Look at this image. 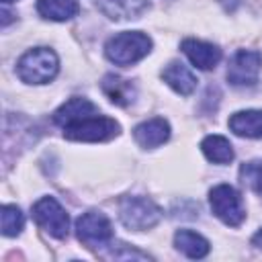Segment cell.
<instances>
[{
  "label": "cell",
  "mask_w": 262,
  "mask_h": 262,
  "mask_svg": "<svg viewBox=\"0 0 262 262\" xmlns=\"http://www.w3.org/2000/svg\"><path fill=\"white\" fill-rule=\"evenodd\" d=\"M59 72V59L49 47H33L16 61V76L25 84H47Z\"/></svg>",
  "instance_id": "6da1fadb"
},
{
  "label": "cell",
  "mask_w": 262,
  "mask_h": 262,
  "mask_svg": "<svg viewBox=\"0 0 262 262\" xmlns=\"http://www.w3.org/2000/svg\"><path fill=\"white\" fill-rule=\"evenodd\" d=\"M151 39L141 31H123L104 43V55L117 66H131L151 51Z\"/></svg>",
  "instance_id": "7a4b0ae2"
},
{
  "label": "cell",
  "mask_w": 262,
  "mask_h": 262,
  "mask_svg": "<svg viewBox=\"0 0 262 262\" xmlns=\"http://www.w3.org/2000/svg\"><path fill=\"white\" fill-rule=\"evenodd\" d=\"M63 129V137L70 141H84V143H98V141H108L119 135L121 127L115 119L104 117L100 113L88 115L80 121H74Z\"/></svg>",
  "instance_id": "3957f363"
},
{
  "label": "cell",
  "mask_w": 262,
  "mask_h": 262,
  "mask_svg": "<svg viewBox=\"0 0 262 262\" xmlns=\"http://www.w3.org/2000/svg\"><path fill=\"white\" fill-rule=\"evenodd\" d=\"M119 219L127 229H151L162 219V209L147 196H125L119 203Z\"/></svg>",
  "instance_id": "277c9868"
},
{
  "label": "cell",
  "mask_w": 262,
  "mask_h": 262,
  "mask_svg": "<svg viewBox=\"0 0 262 262\" xmlns=\"http://www.w3.org/2000/svg\"><path fill=\"white\" fill-rule=\"evenodd\" d=\"M209 205L217 219L229 227H239L246 219V209L239 192L229 184H217L209 190Z\"/></svg>",
  "instance_id": "5b68a950"
},
{
  "label": "cell",
  "mask_w": 262,
  "mask_h": 262,
  "mask_svg": "<svg viewBox=\"0 0 262 262\" xmlns=\"http://www.w3.org/2000/svg\"><path fill=\"white\" fill-rule=\"evenodd\" d=\"M33 219L35 223L47 231L51 237L55 239H63L68 237L70 231V217L66 213V209L53 199V196H41L35 205H33Z\"/></svg>",
  "instance_id": "8992f818"
},
{
  "label": "cell",
  "mask_w": 262,
  "mask_h": 262,
  "mask_svg": "<svg viewBox=\"0 0 262 262\" xmlns=\"http://www.w3.org/2000/svg\"><path fill=\"white\" fill-rule=\"evenodd\" d=\"M76 235L88 248H104L113 239V225L100 211H88L76 219Z\"/></svg>",
  "instance_id": "52a82bcc"
},
{
  "label": "cell",
  "mask_w": 262,
  "mask_h": 262,
  "mask_svg": "<svg viewBox=\"0 0 262 262\" xmlns=\"http://www.w3.org/2000/svg\"><path fill=\"white\" fill-rule=\"evenodd\" d=\"M262 70V53L239 49L227 66V82L231 86H254Z\"/></svg>",
  "instance_id": "ba28073f"
},
{
  "label": "cell",
  "mask_w": 262,
  "mask_h": 262,
  "mask_svg": "<svg viewBox=\"0 0 262 262\" xmlns=\"http://www.w3.org/2000/svg\"><path fill=\"white\" fill-rule=\"evenodd\" d=\"M180 47L188 61L199 70H213L221 61V49L213 43L201 39H184Z\"/></svg>",
  "instance_id": "9c48e42d"
},
{
  "label": "cell",
  "mask_w": 262,
  "mask_h": 262,
  "mask_svg": "<svg viewBox=\"0 0 262 262\" xmlns=\"http://www.w3.org/2000/svg\"><path fill=\"white\" fill-rule=\"evenodd\" d=\"M133 137H135L137 145H141L143 149L160 147L170 139V123L162 117L147 119L133 129Z\"/></svg>",
  "instance_id": "30bf717a"
},
{
  "label": "cell",
  "mask_w": 262,
  "mask_h": 262,
  "mask_svg": "<svg viewBox=\"0 0 262 262\" xmlns=\"http://www.w3.org/2000/svg\"><path fill=\"white\" fill-rule=\"evenodd\" d=\"M98 113V106L88 100V98H82V96H74L70 100H66L55 113H53V123L59 125V127H66L74 121H80L88 115H94Z\"/></svg>",
  "instance_id": "8fae6325"
},
{
  "label": "cell",
  "mask_w": 262,
  "mask_h": 262,
  "mask_svg": "<svg viewBox=\"0 0 262 262\" xmlns=\"http://www.w3.org/2000/svg\"><path fill=\"white\" fill-rule=\"evenodd\" d=\"M227 125L239 137L258 139V137H262V111L260 108L237 111V113H233L229 117Z\"/></svg>",
  "instance_id": "7c38bea8"
},
{
  "label": "cell",
  "mask_w": 262,
  "mask_h": 262,
  "mask_svg": "<svg viewBox=\"0 0 262 262\" xmlns=\"http://www.w3.org/2000/svg\"><path fill=\"white\" fill-rule=\"evenodd\" d=\"M162 80L178 94L182 96H188L194 92L196 88V78L194 74L180 61H170L164 70H162Z\"/></svg>",
  "instance_id": "4fadbf2b"
},
{
  "label": "cell",
  "mask_w": 262,
  "mask_h": 262,
  "mask_svg": "<svg viewBox=\"0 0 262 262\" xmlns=\"http://www.w3.org/2000/svg\"><path fill=\"white\" fill-rule=\"evenodd\" d=\"M100 88L106 94V98L117 106H129L137 94L131 80H125V78L115 76V74H106L100 82Z\"/></svg>",
  "instance_id": "5bb4252c"
},
{
  "label": "cell",
  "mask_w": 262,
  "mask_h": 262,
  "mask_svg": "<svg viewBox=\"0 0 262 262\" xmlns=\"http://www.w3.org/2000/svg\"><path fill=\"white\" fill-rule=\"evenodd\" d=\"M174 246L180 254H184L186 258H192V260L205 258L211 250V244L201 233L190 231V229H178L174 233Z\"/></svg>",
  "instance_id": "9a60e30c"
},
{
  "label": "cell",
  "mask_w": 262,
  "mask_h": 262,
  "mask_svg": "<svg viewBox=\"0 0 262 262\" xmlns=\"http://www.w3.org/2000/svg\"><path fill=\"white\" fill-rule=\"evenodd\" d=\"M37 12L55 23H66L80 12L78 0H37Z\"/></svg>",
  "instance_id": "2e32d148"
},
{
  "label": "cell",
  "mask_w": 262,
  "mask_h": 262,
  "mask_svg": "<svg viewBox=\"0 0 262 262\" xmlns=\"http://www.w3.org/2000/svg\"><path fill=\"white\" fill-rule=\"evenodd\" d=\"M149 0H98L100 10L108 18H135L139 12L147 8Z\"/></svg>",
  "instance_id": "e0dca14e"
},
{
  "label": "cell",
  "mask_w": 262,
  "mask_h": 262,
  "mask_svg": "<svg viewBox=\"0 0 262 262\" xmlns=\"http://www.w3.org/2000/svg\"><path fill=\"white\" fill-rule=\"evenodd\" d=\"M201 149L213 164H229L233 160V147L223 135H207L201 141Z\"/></svg>",
  "instance_id": "ac0fdd59"
},
{
  "label": "cell",
  "mask_w": 262,
  "mask_h": 262,
  "mask_svg": "<svg viewBox=\"0 0 262 262\" xmlns=\"http://www.w3.org/2000/svg\"><path fill=\"white\" fill-rule=\"evenodd\" d=\"M25 227V215L16 205H4L2 207V235L14 237Z\"/></svg>",
  "instance_id": "d6986e66"
},
{
  "label": "cell",
  "mask_w": 262,
  "mask_h": 262,
  "mask_svg": "<svg viewBox=\"0 0 262 262\" xmlns=\"http://www.w3.org/2000/svg\"><path fill=\"white\" fill-rule=\"evenodd\" d=\"M239 178L244 184H248L254 192L262 194V162L254 160L239 168Z\"/></svg>",
  "instance_id": "ffe728a7"
},
{
  "label": "cell",
  "mask_w": 262,
  "mask_h": 262,
  "mask_svg": "<svg viewBox=\"0 0 262 262\" xmlns=\"http://www.w3.org/2000/svg\"><path fill=\"white\" fill-rule=\"evenodd\" d=\"M252 246H256L258 250H262V227L252 235Z\"/></svg>",
  "instance_id": "44dd1931"
},
{
  "label": "cell",
  "mask_w": 262,
  "mask_h": 262,
  "mask_svg": "<svg viewBox=\"0 0 262 262\" xmlns=\"http://www.w3.org/2000/svg\"><path fill=\"white\" fill-rule=\"evenodd\" d=\"M2 2H4V4H10V2H14V0H2Z\"/></svg>",
  "instance_id": "7402d4cb"
}]
</instances>
